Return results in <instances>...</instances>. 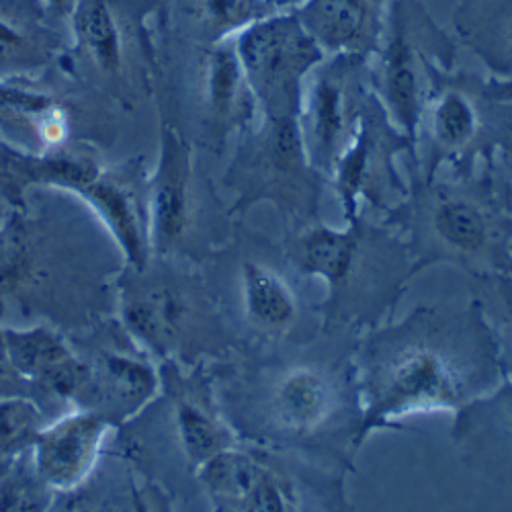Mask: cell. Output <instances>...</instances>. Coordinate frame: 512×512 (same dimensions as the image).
Segmentation results:
<instances>
[{
  "mask_svg": "<svg viewBox=\"0 0 512 512\" xmlns=\"http://www.w3.org/2000/svg\"><path fill=\"white\" fill-rule=\"evenodd\" d=\"M359 402L355 449L398 420L453 412L510 383L500 340L484 308H416L392 326L371 328L351 353Z\"/></svg>",
  "mask_w": 512,
  "mask_h": 512,
  "instance_id": "1",
  "label": "cell"
},
{
  "mask_svg": "<svg viewBox=\"0 0 512 512\" xmlns=\"http://www.w3.org/2000/svg\"><path fill=\"white\" fill-rule=\"evenodd\" d=\"M285 261L297 277L326 285L318 304L324 330L375 328L402 300L414 265L404 240L390 226H373L361 216L343 230L320 220L297 228L283 244Z\"/></svg>",
  "mask_w": 512,
  "mask_h": 512,
  "instance_id": "2",
  "label": "cell"
},
{
  "mask_svg": "<svg viewBox=\"0 0 512 512\" xmlns=\"http://www.w3.org/2000/svg\"><path fill=\"white\" fill-rule=\"evenodd\" d=\"M386 226L404 240L414 275L453 265L478 279H508L510 218L488 179H424L388 211Z\"/></svg>",
  "mask_w": 512,
  "mask_h": 512,
  "instance_id": "3",
  "label": "cell"
},
{
  "mask_svg": "<svg viewBox=\"0 0 512 512\" xmlns=\"http://www.w3.org/2000/svg\"><path fill=\"white\" fill-rule=\"evenodd\" d=\"M119 318L136 349L154 363L197 367L205 357L228 351L236 340L218 295L195 265L156 256L140 271L125 267Z\"/></svg>",
  "mask_w": 512,
  "mask_h": 512,
  "instance_id": "4",
  "label": "cell"
},
{
  "mask_svg": "<svg viewBox=\"0 0 512 512\" xmlns=\"http://www.w3.org/2000/svg\"><path fill=\"white\" fill-rule=\"evenodd\" d=\"M240 420L254 422V435L275 445L318 443L334 422L359 404H351L355 381L349 367L310 361L269 365L254 375Z\"/></svg>",
  "mask_w": 512,
  "mask_h": 512,
  "instance_id": "5",
  "label": "cell"
},
{
  "mask_svg": "<svg viewBox=\"0 0 512 512\" xmlns=\"http://www.w3.org/2000/svg\"><path fill=\"white\" fill-rule=\"evenodd\" d=\"M322 181L306 156L297 119H256L240 134L226 173L236 195L234 213L273 203L297 228L318 222Z\"/></svg>",
  "mask_w": 512,
  "mask_h": 512,
  "instance_id": "6",
  "label": "cell"
},
{
  "mask_svg": "<svg viewBox=\"0 0 512 512\" xmlns=\"http://www.w3.org/2000/svg\"><path fill=\"white\" fill-rule=\"evenodd\" d=\"M508 93L469 78L437 76L426 99L416 142L424 144V179L435 177L447 164L453 175H472L478 154L498 146L508 134Z\"/></svg>",
  "mask_w": 512,
  "mask_h": 512,
  "instance_id": "7",
  "label": "cell"
},
{
  "mask_svg": "<svg viewBox=\"0 0 512 512\" xmlns=\"http://www.w3.org/2000/svg\"><path fill=\"white\" fill-rule=\"evenodd\" d=\"M148 232L156 259L199 265L216 248L193 148L170 123L160 130L158 162L148 179Z\"/></svg>",
  "mask_w": 512,
  "mask_h": 512,
  "instance_id": "8",
  "label": "cell"
},
{
  "mask_svg": "<svg viewBox=\"0 0 512 512\" xmlns=\"http://www.w3.org/2000/svg\"><path fill=\"white\" fill-rule=\"evenodd\" d=\"M261 117L297 119L306 80L326 58L291 13H271L232 37Z\"/></svg>",
  "mask_w": 512,
  "mask_h": 512,
  "instance_id": "9",
  "label": "cell"
},
{
  "mask_svg": "<svg viewBox=\"0 0 512 512\" xmlns=\"http://www.w3.org/2000/svg\"><path fill=\"white\" fill-rule=\"evenodd\" d=\"M371 93L369 58L365 56H326L308 76L297 127L306 156L324 181L355 138Z\"/></svg>",
  "mask_w": 512,
  "mask_h": 512,
  "instance_id": "10",
  "label": "cell"
},
{
  "mask_svg": "<svg viewBox=\"0 0 512 512\" xmlns=\"http://www.w3.org/2000/svg\"><path fill=\"white\" fill-rule=\"evenodd\" d=\"M408 146H412L408 136L398 130L375 93H371L355 138L326 179L343 207L345 222L359 218L363 203L388 213L406 199L410 189L402 181L394 160Z\"/></svg>",
  "mask_w": 512,
  "mask_h": 512,
  "instance_id": "11",
  "label": "cell"
},
{
  "mask_svg": "<svg viewBox=\"0 0 512 512\" xmlns=\"http://www.w3.org/2000/svg\"><path fill=\"white\" fill-rule=\"evenodd\" d=\"M410 5L396 0L377 50L369 58V80L381 107L408 140L416 142L420 117L439 76L422 37V19L412 17Z\"/></svg>",
  "mask_w": 512,
  "mask_h": 512,
  "instance_id": "12",
  "label": "cell"
},
{
  "mask_svg": "<svg viewBox=\"0 0 512 512\" xmlns=\"http://www.w3.org/2000/svg\"><path fill=\"white\" fill-rule=\"evenodd\" d=\"M68 191L78 195L101 220L117 244L125 267L144 269L152 252L148 232V179L142 164L134 160L107 168L95 162Z\"/></svg>",
  "mask_w": 512,
  "mask_h": 512,
  "instance_id": "13",
  "label": "cell"
},
{
  "mask_svg": "<svg viewBox=\"0 0 512 512\" xmlns=\"http://www.w3.org/2000/svg\"><path fill=\"white\" fill-rule=\"evenodd\" d=\"M158 369L162 392L168 396V420L175 445L195 476L213 455L242 443L240 435L213 396L201 365L183 367L166 361L158 363Z\"/></svg>",
  "mask_w": 512,
  "mask_h": 512,
  "instance_id": "14",
  "label": "cell"
},
{
  "mask_svg": "<svg viewBox=\"0 0 512 512\" xmlns=\"http://www.w3.org/2000/svg\"><path fill=\"white\" fill-rule=\"evenodd\" d=\"M195 478L216 510L283 512L304 510L291 476L273 465L267 453L238 443L205 461Z\"/></svg>",
  "mask_w": 512,
  "mask_h": 512,
  "instance_id": "15",
  "label": "cell"
},
{
  "mask_svg": "<svg viewBox=\"0 0 512 512\" xmlns=\"http://www.w3.org/2000/svg\"><path fill=\"white\" fill-rule=\"evenodd\" d=\"M230 263L242 324L265 343H285L295 336L304 318V306L285 271L287 261L279 265L261 250L242 248Z\"/></svg>",
  "mask_w": 512,
  "mask_h": 512,
  "instance_id": "16",
  "label": "cell"
},
{
  "mask_svg": "<svg viewBox=\"0 0 512 512\" xmlns=\"http://www.w3.org/2000/svg\"><path fill=\"white\" fill-rule=\"evenodd\" d=\"M115 426L101 414L74 408L37 433L29 459L39 480L54 494H70L95 474Z\"/></svg>",
  "mask_w": 512,
  "mask_h": 512,
  "instance_id": "17",
  "label": "cell"
},
{
  "mask_svg": "<svg viewBox=\"0 0 512 512\" xmlns=\"http://www.w3.org/2000/svg\"><path fill=\"white\" fill-rule=\"evenodd\" d=\"M87 363L89 377L78 396L87 406L78 408L101 414L113 426L134 420L162 394L158 363L144 353L101 351Z\"/></svg>",
  "mask_w": 512,
  "mask_h": 512,
  "instance_id": "18",
  "label": "cell"
},
{
  "mask_svg": "<svg viewBox=\"0 0 512 512\" xmlns=\"http://www.w3.org/2000/svg\"><path fill=\"white\" fill-rule=\"evenodd\" d=\"M0 343L25 383L66 402L78 400L89 377V363L74 353L58 330L50 326L3 328Z\"/></svg>",
  "mask_w": 512,
  "mask_h": 512,
  "instance_id": "19",
  "label": "cell"
},
{
  "mask_svg": "<svg viewBox=\"0 0 512 512\" xmlns=\"http://www.w3.org/2000/svg\"><path fill=\"white\" fill-rule=\"evenodd\" d=\"M199 99L203 127L218 148H224L232 134H242L261 117L232 37L205 50L199 70Z\"/></svg>",
  "mask_w": 512,
  "mask_h": 512,
  "instance_id": "20",
  "label": "cell"
},
{
  "mask_svg": "<svg viewBox=\"0 0 512 512\" xmlns=\"http://www.w3.org/2000/svg\"><path fill=\"white\" fill-rule=\"evenodd\" d=\"M68 136L70 115L56 97L0 78V142L25 156H46L62 150Z\"/></svg>",
  "mask_w": 512,
  "mask_h": 512,
  "instance_id": "21",
  "label": "cell"
},
{
  "mask_svg": "<svg viewBox=\"0 0 512 512\" xmlns=\"http://www.w3.org/2000/svg\"><path fill=\"white\" fill-rule=\"evenodd\" d=\"M293 13L326 56L371 58L386 27L383 0H308Z\"/></svg>",
  "mask_w": 512,
  "mask_h": 512,
  "instance_id": "22",
  "label": "cell"
},
{
  "mask_svg": "<svg viewBox=\"0 0 512 512\" xmlns=\"http://www.w3.org/2000/svg\"><path fill=\"white\" fill-rule=\"evenodd\" d=\"M66 19L74 50L103 78L121 80L125 72V25L117 0H76Z\"/></svg>",
  "mask_w": 512,
  "mask_h": 512,
  "instance_id": "23",
  "label": "cell"
},
{
  "mask_svg": "<svg viewBox=\"0 0 512 512\" xmlns=\"http://www.w3.org/2000/svg\"><path fill=\"white\" fill-rule=\"evenodd\" d=\"M46 424L44 412L27 396L0 398V478L31 453L33 441Z\"/></svg>",
  "mask_w": 512,
  "mask_h": 512,
  "instance_id": "24",
  "label": "cell"
},
{
  "mask_svg": "<svg viewBox=\"0 0 512 512\" xmlns=\"http://www.w3.org/2000/svg\"><path fill=\"white\" fill-rule=\"evenodd\" d=\"M193 5L209 46L238 35L273 13L265 0H193Z\"/></svg>",
  "mask_w": 512,
  "mask_h": 512,
  "instance_id": "25",
  "label": "cell"
},
{
  "mask_svg": "<svg viewBox=\"0 0 512 512\" xmlns=\"http://www.w3.org/2000/svg\"><path fill=\"white\" fill-rule=\"evenodd\" d=\"M35 250L31 232L21 213L0 220V291L21 287L33 273Z\"/></svg>",
  "mask_w": 512,
  "mask_h": 512,
  "instance_id": "26",
  "label": "cell"
},
{
  "mask_svg": "<svg viewBox=\"0 0 512 512\" xmlns=\"http://www.w3.org/2000/svg\"><path fill=\"white\" fill-rule=\"evenodd\" d=\"M23 160L25 154L0 142V179H7V183H23Z\"/></svg>",
  "mask_w": 512,
  "mask_h": 512,
  "instance_id": "27",
  "label": "cell"
},
{
  "mask_svg": "<svg viewBox=\"0 0 512 512\" xmlns=\"http://www.w3.org/2000/svg\"><path fill=\"white\" fill-rule=\"evenodd\" d=\"M17 383H25V381L11 367L7 353L3 349V343H0V398L17 396Z\"/></svg>",
  "mask_w": 512,
  "mask_h": 512,
  "instance_id": "28",
  "label": "cell"
},
{
  "mask_svg": "<svg viewBox=\"0 0 512 512\" xmlns=\"http://www.w3.org/2000/svg\"><path fill=\"white\" fill-rule=\"evenodd\" d=\"M35 3L44 9L48 15L56 17H68L72 7L76 5V0H35Z\"/></svg>",
  "mask_w": 512,
  "mask_h": 512,
  "instance_id": "29",
  "label": "cell"
},
{
  "mask_svg": "<svg viewBox=\"0 0 512 512\" xmlns=\"http://www.w3.org/2000/svg\"><path fill=\"white\" fill-rule=\"evenodd\" d=\"M265 3L273 13H291L306 5L308 0H265Z\"/></svg>",
  "mask_w": 512,
  "mask_h": 512,
  "instance_id": "30",
  "label": "cell"
},
{
  "mask_svg": "<svg viewBox=\"0 0 512 512\" xmlns=\"http://www.w3.org/2000/svg\"><path fill=\"white\" fill-rule=\"evenodd\" d=\"M7 216V213H5V209H3V205H0V220H3Z\"/></svg>",
  "mask_w": 512,
  "mask_h": 512,
  "instance_id": "31",
  "label": "cell"
},
{
  "mask_svg": "<svg viewBox=\"0 0 512 512\" xmlns=\"http://www.w3.org/2000/svg\"><path fill=\"white\" fill-rule=\"evenodd\" d=\"M0 11H3V9H0ZM0 17H3V13H0Z\"/></svg>",
  "mask_w": 512,
  "mask_h": 512,
  "instance_id": "32",
  "label": "cell"
}]
</instances>
